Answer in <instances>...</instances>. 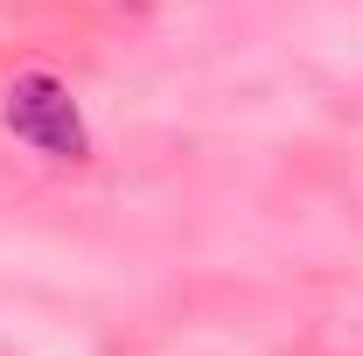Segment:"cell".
<instances>
[{"mask_svg": "<svg viewBox=\"0 0 363 356\" xmlns=\"http://www.w3.org/2000/svg\"><path fill=\"white\" fill-rule=\"evenodd\" d=\"M0 126L28 154L56 161V168H84L91 161V119L56 70H14V84L0 91Z\"/></svg>", "mask_w": 363, "mask_h": 356, "instance_id": "obj_1", "label": "cell"}]
</instances>
